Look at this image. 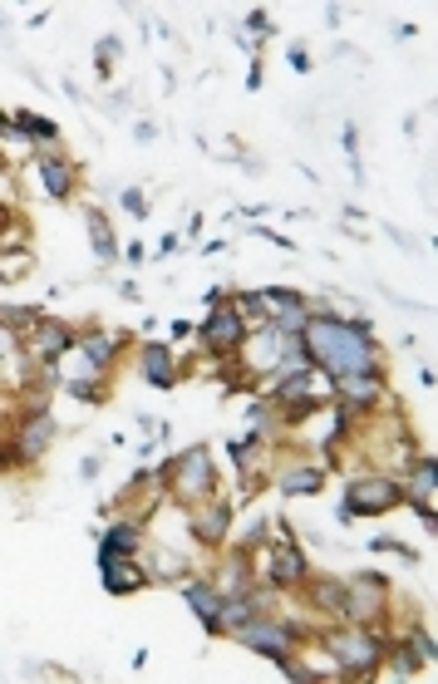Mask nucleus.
Listing matches in <instances>:
<instances>
[{"mask_svg":"<svg viewBox=\"0 0 438 684\" xmlns=\"http://www.w3.org/2000/svg\"><path fill=\"white\" fill-rule=\"evenodd\" d=\"M306 601L316 605L320 615H330V621H340L345 615V581H306Z\"/></svg>","mask_w":438,"mask_h":684,"instance_id":"18","label":"nucleus"},{"mask_svg":"<svg viewBox=\"0 0 438 684\" xmlns=\"http://www.w3.org/2000/svg\"><path fill=\"white\" fill-rule=\"evenodd\" d=\"M84 227H90V241H94V251H99V261L104 267H114V261H119V247H114L109 217H104L99 208H84Z\"/></svg>","mask_w":438,"mask_h":684,"instance_id":"17","label":"nucleus"},{"mask_svg":"<svg viewBox=\"0 0 438 684\" xmlns=\"http://www.w3.org/2000/svg\"><path fill=\"white\" fill-rule=\"evenodd\" d=\"M123 208H129V212H133V217H143V212H149V202H143V198H139V192H123Z\"/></svg>","mask_w":438,"mask_h":684,"instance_id":"23","label":"nucleus"},{"mask_svg":"<svg viewBox=\"0 0 438 684\" xmlns=\"http://www.w3.org/2000/svg\"><path fill=\"white\" fill-rule=\"evenodd\" d=\"M330 394H335L340 404H350L355 414H369V409L384 399V375H340L335 385H330Z\"/></svg>","mask_w":438,"mask_h":684,"instance_id":"10","label":"nucleus"},{"mask_svg":"<svg viewBox=\"0 0 438 684\" xmlns=\"http://www.w3.org/2000/svg\"><path fill=\"white\" fill-rule=\"evenodd\" d=\"M310 640L325 650L330 670L340 674V680H375L379 660H384V640H379L375 630H365V625H325V630H316Z\"/></svg>","mask_w":438,"mask_h":684,"instance_id":"2","label":"nucleus"},{"mask_svg":"<svg viewBox=\"0 0 438 684\" xmlns=\"http://www.w3.org/2000/svg\"><path fill=\"white\" fill-rule=\"evenodd\" d=\"M80 477H99V458H84V463H80Z\"/></svg>","mask_w":438,"mask_h":684,"instance_id":"25","label":"nucleus"},{"mask_svg":"<svg viewBox=\"0 0 438 684\" xmlns=\"http://www.w3.org/2000/svg\"><path fill=\"white\" fill-rule=\"evenodd\" d=\"M340 621L365 625V630L379 635V621H389V576L359 571L355 581H345V615Z\"/></svg>","mask_w":438,"mask_h":684,"instance_id":"4","label":"nucleus"},{"mask_svg":"<svg viewBox=\"0 0 438 684\" xmlns=\"http://www.w3.org/2000/svg\"><path fill=\"white\" fill-rule=\"evenodd\" d=\"M271 483H276L286 497H310V493L325 487V468H320V463H291V468H281Z\"/></svg>","mask_w":438,"mask_h":684,"instance_id":"12","label":"nucleus"},{"mask_svg":"<svg viewBox=\"0 0 438 684\" xmlns=\"http://www.w3.org/2000/svg\"><path fill=\"white\" fill-rule=\"evenodd\" d=\"M247 335H251V326L237 306H212V316L202 320V330H198L202 355L208 359H237L241 345H247Z\"/></svg>","mask_w":438,"mask_h":684,"instance_id":"5","label":"nucleus"},{"mask_svg":"<svg viewBox=\"0 0 438 684\" xmlns=\"http://www.w3.org/2000/svg\"><path fill=\"white\" fill-rule=\"evenodd\" d=\"M31 267H35L31 251H11V257H0V281H5V286H15V281L31 276Z\"/></svg>","mask_w":438,"mask_h":684,"instance_id":"19","label":"nucleus"},{"mask_svg":"<svg viewBox=\"0 0 438 684\" xmlns=\"http://www.w3.org/2000/svg\"><path fill=\"white\" fill-rule=\"evenodd\" d=\"M55 434H60V428H55V414L50 409H35V414H21V424H15V463L21 468H35L45 458V448L55 444Z\"/></svg>","mask_w":438,"mask_h":684,"instance_id":"7","label":"nucleus"},{"mask_svg":"<svg viewBox=\"0 0 438 684\" xmlns=\"http://www.w3.org/2000/svg\"><path fill=\"white\" fill-rule=\"evenodd\" d=\"M291 64H296L300 74H306V70H310V55H306V50H300V45H296V50H291Z\"/></svg>","mask_w":438,"mask_h":684,"instance_id":"24","label":"nucleus"},{"mask_svg":"<svg viewBox=\"0 0 438 684\" xmlns=\"http://www.w3.org/2000/svg\"><path fill=\"white\" fill-rule=\"evenodd\" d=\"M404 503V483L389 473H365V477H350L345 487V512L350 517H384L389 507Z\"/></svg>","mask_w":438,"mask_h":684,"instance_id":"6","label":"nucleus"},{"mask_svg":"<svg viewBox=\"0 0 438 684\" xmlns=\"http://www.w3.org/2000/svg\"><path fill=\"white\" fill-rule=\"evenodd\" d=\"M247 25H251V35H257V40H267V35H271L267 11H251V15H247Z\"/></svg>","mask_w":438,"mask_h":684,"instance_id":"22","label":"nucleus"},{"mask_svg":"<svg viewBox=\"0 0 438 684\" xmlns=\"http://www.w3.org/2000/svg\"><path fill=\"white\" fill-rule=\"evenodd\" d=\"M99 571H104V591L109 595H133V591H143V586L153 581L133 556H114V552H99Z\"/></svg>","mask_w":438,"mask_h":684,"instance_id":"9","label":"nucleus"},{"mask_svg":"<svg viewBox=\"0 0 438 684\" xmlns=\"http://www.w3.org/2000/svg\"><path fill=\"white\" fill-rule=\"evenodd\" d=\"M139 365H143V379H149L153 389H173V385H178V359H173V345H143Z\"/></svg>","mask_w":438,"mask_h":684,"instance_id":"14","label":"nucleus"},{"mask_svg":"<svg viewBox=\"0 0 438 684\" xmlns=\"http://www.w3.org/2000/svg\"><path fill=\"white\" fill-rule=\"evenodd\" d=\"M35 173H40V188L50 202H70L74 198V163L60 149H40L35 153Z\"/></svg>","mask_w":438,"mask_h":684,"instance_id":"8","label":"nucleus"},{"mask_svg":"<svg viewBox=\"0 0 438 684\" xmlns=\"http://www.w3.org/2000/svg\"><path fill=\"white\" fill-rule=\"evenodd\" d=\"M300 345H306L310 365H320L335 379L340 375H384V369H379L375 335H369V326H359V320H340V316H330V310H316L306 335H300Z\"/></svg>","mask_w":438,"mask_h":684,"instance_id":"1","label":"nucleus"},{"mask_svg":"<svg viewBox=\"0 0 438 684\" xmlns=\"http://www.w3.org/2000/svg\"><path fill=\"white\" fill-rule=\"evenodd\" d=\"M182 595H188V605L198 611V621L208 625V635H217V611H222V591L212 581H202V576H188L182 581Z\"/></svg>","mask_w":438,"mask_h":684,"instance_id":"13","label":"nucleus"},{"mask_svg":"<svg viewBox=\"0 0 438 684\" xmlns=\"http://www.w3.org/2000/svg\"><path fill=\"white\" fill-rule=\"evenodd\" d=\"M119 345H123V335H109V330H90V335H80L84 365H90L94 375H104V369L119 359Z\"/></svg>","mask_w":438,"mask_h":684,"instance_id":"15","label":"nucleus"},{"mask_svg":"<svg viewBox=\"0 0 438 684\" xmlns=\"http://www.w3.org/2000/svg\"><path fill=\"white\" fill-rule=\"evenodd\" d=\"M369 546H375V552H389V556H394V552H399V556H404V562H418V556H414V552H409V546H399V542H394V536H375V542H369Z\"/></svg>","mask_w":438,"mask_h":684,"instance_id":"21","label":"nucleus"},{"mask_svg":"<svg viewBox=\"0 0 438 684\" xmlns=\"http://www.w3.org/2000/svg\"><path fill=\"white\" fill-rule=\"evenodd\" d=\"M139 546H143V522H139V517H123V522H114L109 532H104V546H99V552L139 556Z\"/></svg>","mask_w":438,"mask_h":684,"instance_id":"16","label":"nucleus"},{"mask_svg":"<svg viewBox=\"0 0 438 684\" xmlns=\"http://www.w3.org/2000/svg\"><path fill=\"white\" fill-rule=\"evenodd\" d=\"M212 487H217V468H212V453L208 444L188 448L182 458H173V473H168V493L178 507H198L202 497H212Z\"/></svg>","mask_w":438,"mask_h":684,"instance_id":"3","label":"nucleus"},{"mask_svg":"<svg viewBox=\"0 0 438 684\" xmlns=\"http://www.w3.org/2000/svg\"><path fill=\"white\" fill-rule=\"evenodd\" d=\"M227 532H232V503H222V497L202 503V512L192 517V536H198L202 546H222Z\"/></svg>","mask_w":438,"mask_h":684,"instance_id":"11","label":"nucleus"},{"mask_svg":"<svg viewBox=\"0 0 438 684\" xmlns=\"http://www.w3.org/2000/svg\"><path fill=\"white\" fill-rule=\"evenodd\" d=\"M0 129H5V114H0Z\"/></svg>","mask_w":438,"mask_h":684,"instance_id":"26","label":"nucleus"},{"mask_svg":"<svg viewBox=\"0 0 438 684\" xmlns=\"http://www.w3.org/2000/svg\"><path fill=\"white\" fill-rule=\"evenodd\" d=\"M64 389H70L74 399H84V404H109V389H99V375L94 379H70Z\"/></svg>","mask_w":438,"mask_h":684,"instance_id":"20","label":"nucleus"}]
</instances>
